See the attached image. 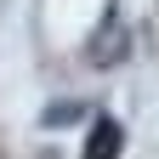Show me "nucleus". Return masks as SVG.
I'll return each instance as SVG.
<instances>
[{
  "mask_svg": "<svg viewBox=\"0 0 159 159\" xmlns=\"http://www.w3.org/2000/svg\"><path fill=\"white\" fill-rule=\"evenodd\" d=\"M119 148H125V125L119 119H97L91 136H85V159H119Z\"/></svg>",
  "mask_w": 159,
  "mask_h": 159,
  "instance_id": "nucleus-1",
  "label": "nucleus"
}]
</instances>
